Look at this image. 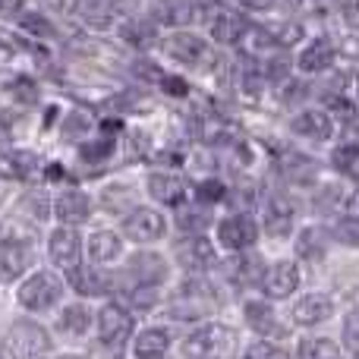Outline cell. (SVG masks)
<instances>
[{"label": "cell", "mask_w": 359, "mask_h": 359, "mask_svg": "<svg viewBox=\"0 0 359 359\" xmlns=\"http://www.w3.org/2000/svg\"><path fill=\"white\" fill-rule=\"evenodd\" d=\"M236 334L227 325H205L196 334L186 337L183 344V356L186 359H224L233 350Z\"/></svg>", "instance_id": "1"}, {"label": "cell", "mask_w": 359, "mask_h": 359, "mask_svg": "<svg viewBox=\"0 0 359 359\" xmlns=\"http://www.w3.org/2000/svg\"><path fill=\"white\" fill-rule=\"evenodd\" d=\"M6 350L13 359H41L44 353H50V334L41 325L22 318L6 331Z\"/></svg>", "instance_id": "2"}, {"label": "cell", "mask_w": 359, "mask_h": 359, "mask_svg": "<svg viewBox=\"0 0 359 359\" xmlns=\"http://www.w3.org/2000/svg\"><path fill=\"white\" fill-rule=\"evenodd\" d=\"M164 50H168L170 60L186 63V67H208L217 57L211 41H205L196 32H174V35H168L164 38Z\"/></svg>", "instance_id": "3"}, {"label": "cell", "mask_w": 359, "mask_h": 359, "mask_svg": "<svg viewBox=\"0 0 359 359\" xmlns=\"http://www.w3.org/2000/svg\"><path fill=\"white\" fill-rule=\"evenodd\" d=\"M63 297V284L50 271H35L22 287H19V303L32 312H48Z\"/></svg>", "instance_id": "4"}, {"label": "cell", "mask_w": 359, "mask_h": 359, "mask_svg": "<svg viewBox=\"0 0 359 359\" xmlns=\"http://www.w3.org/2000/svg\"><path fill=\"white\" fill-rule=\"evenodd\" d=\"M208 13V35H211V41H217V44H236V41H243V35L249 32V22H246V16L243 13H236L233 6H211V10H205Z\"/></svg>", "instance_id": "5"}, {"label": "cell", "mask_w": 359, "mask_h": 359, "mask_svg": "<svg viewBox=\"0 0 359 359\" xmlns=\"http://www.w3.org/2000/svg\"><path fill=\"white\" fill-rule=\"evenodd\" d=\"M259 240V224L249 215H230L217 224V243L230 252H243Z\"/></svg>", "instance_id": "6"}, {"label": "cell", "mask_w": 359, "mask_h": 359, "mask_svg": "<svg viewBox=\"0 0 359 359\" xmlns=\"http://www.w3.org/2000/svg\"><path fill=\"white\" fill-rule=\"evenodd\" d=\"M133 334V316L120 303H107L98 316V341L104 347H120Z\"/></svg>", "instance_id": "7"}, {"label": "cell", "mask_w": 359, "mask_h": 359, "mask_svg": "<svg viewBox=\"0 0 359 359\" xmlns=\"http://www.w3.org/2000/svg\"><path fill=\"white\" fill-rule=\"evenodd\" d=\"M177 259L183 262V268H189V271H205V268L217 265V249L208 236L192 233L177 246Z\"/></svg>", "instance_id": "8"}, {"label": "cell", "mask_w": 359, "mask_h": 359, "mask_svg": "<svg viewBox=\"0 0 359 359\" xmlns=\"http://www.w3.org/2000/svg\"><path fill=\"white\" fill-rule=\"evenodd\" d=\"M123 233L133 243H155L164 236V217L155 208H133L130 217H123Z\"/></svg>", "instance_id": "9"}, {"label": "cell", "mask_w": 359, "mask_h": 359, "mask_svg": "<svg viewBox=\"0 0 359 359\" xmlns=\"http://www.w3.org/2000/svg\"><path fill=\"white\" fill-rule=\"evenodd\" d=\"M334 316V299L328 293H306L297 306H293V325L299 328H312V325H322Z\"/></svg>", "instance_id": "10"}, {"label": "cell", "mask_w": 359, "mask_h": 359, "mask_svg": "<svg viewBox=\"0 0 359 359\" xmlns=\"http://www.w3.org/2000/svg\"><path fill=\"white\" fill-rule=\"evenodd\" d=\"M79 255H82V240L73 227H57L50 233V259L54 265H60L63 271L79 268Z\"/></svg>", "instance_id": "11"}, {"label": "cell", "mask_w": 359, "mask_h": 359, "mask_svg": "<svg viewBox=\"0 0 359 359\" xmlns=\"http://www.w3.org/2000/svg\"><path fill=\"white\" fill-rule=\"evenodd\" d=\"M126 274L133 278V284L136 287H155V284H161V280L168 278V262H164L161 255H155V252H139V255H133L130 259Z\"/></svg>", "instance_id": "12"}, {"label": "cell", "mask_w": 359, "mask_h": 359, "mask_svg": "<svg viewBox=\"0 0 359 359\" xmlns=\"http://www.w3.org/2000/svg\"><path fill=\"white\" fill-rule=\"evenodd\" d=\"M293 133L306 139H316V142H328L334 136V120H331L328 111H318V107H309V111H299L297 117L290 120Z\"/></svg>", "instance_id": "13"}, {"label": "cell", "mask_w": 359, "mask_h": 359, "mask_svg": "<svg viewBox=\"0 0 359 359\" xmlns=\"http://www.w3.org/2000/svg\"><path fill=\"white\" fill-rule=\"evenodd\" d=\"M262 287H265V297L268 299L293 297V293H297V287H299V268L293 265V262H278V265L265 274Z\"/></svg>", "instance_id": "14"}, {"label": "cell", "mask_w": 359, "mask_h": 359, "mask_svg": "<svg viewBox=\"0 0 359 359\" xmlns=\"http://www.w3.org/2000/svg\"><path fill=\"white\" fill-rule=\"evenodd\" d=\"M293 224H297V205L287 196H271L265 202V230L271 236H287L293 233Z\"/></svg>", "instance_id": "15"}, {"label": "cell", "mask_w": 359, "mask_h": 359, "mask_svg": "<svg viewBox=\"0 0 359 359\" xmlns=\"http://www.w3.org/2000/svg\"><path fill=\"white\" fill-rule=\"evenodd\" d=\"M69 10H73V16L79 19V22H86L88 29H95V32H107L117 22V13L111 10L107 0H73Z\"/></svg>", "instance_id": "16"}, {"label": "cell", "mask_w": 359, "mask_h": 359, "mask_svg": "<svg viewBox=\"0 0 359 359\" xmlns=\"http://www.w3.org/2000/svg\"><path fill=\"white\" fill-rule=\"evenodd\" d=\"M337 60V44L331 38H312L306 50L299 54V69L303 73H325Z\"/></svg>", "instance_id": "17"}, {"label": "cell", "mask_w": 359, "mask_h": 359, "mask_svg": "<svg viewBox=\"0 0 359 359\" xmlns=\"http://www.w3.org/2000/svg\"><path fill=\"white\" fill-rule=\"evenodd\" d=\"M243 312H246V318H249V328L259 331L262 337H287V328L278 322V316L268 309V303L246 299V303H243Z\"/></svg>", "instance_id": "18"}, {"label": "cell", "mask_w": 359, "mask_h": 359, "mask_svg": "<svg viewBox=\"0 0 359 359\" xmlns=\"http://www.w3.org/2000/svg\"><path fill=\"white\" fill-rule=\"evenodd\" d=\"M69 284L82 297H104V293H111L114 278L104 274L101 268H73L69 271Z\"/></svg>", "instance_id": "19"}, {"label": "cell", "mask_w": 359, "mask_h": 359, "mask_svg": "<svg viewBox=\"0 0 359 359\" xmlns=\"http://www.w3.org/2000/svg\"><path fill=\"white\" fill-rule=\"evenodd\" d=\"M88 208H92V205H88V196L82 189H63L54 202V211L63 221V227H69V224H82L88 217Z\"/></svg>", "instance_id": "20"}, {"label": "cell", "mask_w": 359, "mask_h": 359, "mask_svg": "<svg viewBox=\"0 0 359 359\" xmlns=\"http://www.w3.org/2000/svg\"><path fill=\"white\" fill-rule=\"evenodd\" d=\"M32 265V249L25 243H0V280H16Z\"/></svg>", "instance_id": "21"}, {"label": "cell", "mask_w": 359, "mask_h": 359, "mask_svg": "<svg viewBox=\"0 0 359 359\" xmlns=\"http://www.w3.org/2000/svg\"><path fill=\"white\" fill-rule=\"evenodd\" d=\"M262 265H265V262H262L259 255H255V252H246V249H243V252H236L233 259H230L227 274L236 280V284L252 287L255 280H265V274H268Z\"/></svg>", "instance_id": "22"}, {"label": "cell", "mask_w": 359, "mask_h": 359, "mask_svg": "<svg viewBox=\"0 0 359 359\" xmlns=\"http://www.w3.org/2000/svg\"><path fill=\"white\" fill-rule=\"evenodd\" d=\"M202 10V0H161L155 6V22H168V25H186L196 19V13Z\"/></svg>", "instance_id": "23"}, {"label": "cell", "mask_w": 359, "mask_h": 359, "mask_svg": "<svg viewBox=\"0 0 359 359\" xmlns=\"http://www.w3.org/2000/svg\"><path fill=\"white\" fill-rule=\"evenodd\" d=\"M149 192L161 205H183L186 198V183L174 174H151L149 177Z\"/></svg>", "instance_id": "24"}, {"label": "cell", "mask_w": 359, "mask_h": 359, "mask_svg": "<svg viewBox=\"0 0 359 359\" xmlns=\"http://www.w3.org/2000/svg\"><path fill=\"white\" fill-rule=\"evenodd\" d=\"M168 350H170V334L161 328L142 331L136 337V344H133V356L136 359H161V356H168Z\"/></svg>", "instance_id": "25"}, {"label": "cell", "mask_w": 359, "mask_h": 359, "mask_svg": "<svg viewBox=\"0 0 359 359\" xmlns=\"http://www.w3.org/2000/svg\"><path fill=\"white\" fill-rule=\"evenodd\" d=\"M278 168H280V174L290 180V183H297V186L312 183V180L318 177L316 161H312V158H306V155H299V151H287L284 161H280Z\"/></svg>", "instance_id": "26"}, {"label": "cell", "mask_w": 359, "mask_h": 359, "mask_svg": "<svg viewBox=\"0 0 359 359\" xmlns=\"http://www.w3.org/2000/svg\"><path fill=\"white\" fill-rule=\"evenodd\" d=\"M278 50V41L271 38V32L265 25H249V32L243 35V54L249 60H262V57H271Z\"/></svg>", "instance_id": "27"}, {"label": "cell", "mask_w": 359, "mask_h": 359, "mask_svg": "<svg viewBox=\"0 0 359 359\" xmlns=\"http://www.w3.org/2000/svg\"><path fill=\"white\" fill-rule=\"evenodd\" d=\"M120 35H123L130 44H136V48H149L158 35V22L151 16H139L136 13V16H130L123 25H120Z\"/></svg>", "instance_id": "28"}, {"label": "cell", "mask_w": 359, "mask_h": 359, "mask_svg": "<svg viewBox=\"0 0 359 359\" xmlns=\"http://www.w3.org/2000/svg\"><path fill=\"white\" fill-rule=\"evenodd\" d=\"M120 252H123V243H120V236L111 233V230H98V233H92V240H88V259L92 262H114Z\"/></svg>", "instance_id": "29"}, {"label": "cell", "mask_w": 359, "mask_h": 359, "mask_svg": "<svg viewBox=\"0 0 359 359\" xmlns=\"http://www.w3.org/2000/svg\"><path fill=\"white\" fill-rule=\"evenodd\" d=\"M299 359H341V347L328 337H306L299 344Z\"/></svg>", "instance_id": "30"}, {"label": "cell", "mask_w": 359, "mask_h": 359, "mask_svg": "<svg viewBox=\"0 0 359 359\" xmlns=\"http://www.w3.org/2000/svg\"><path fill=\"white\" fill-rule=\"evenodd\" d=\"M60 331L63 334H86L88 331V325H92V316H88L86 312V306H67V309H63V316H60Z\"/></svg>", "instance_id": "31"}, {"label": "cell", "mask_w": 359, "mask_h": 359, "mask_svg": "<svg viewBox=\"0 0 359 359\" xmlns=\"http://www.w3.org/2000/svg\"><path fill=\"white\" fill-rule=\"evenodd\" d=\"M331 233H334V240L344 243V246H356L359 249V217L356 215L337 217L334 227H331Z\"/></svg>", "instance_id": "32"}, {"label": "cell", "mask_w": 359, "mask_h": 359, "mask_svg": "<svg viewBox=\"0 0 359 359\" xmlns=\"http://www.w3.org/2000/svg\"><path fill=\"white\" fill-rule=\"evenodd\" d=\"M262 86H265V73L255 67H240L236 69V88H240L243 95H249V98H255V95L262 92Z\"/></svg>", "instance_id": "33"}, {"label": "cell", "mask_w": 359, "mask_h": 359, "mask_svg": "<svg viewBox=\"0 0 359 359\" xmlns=\"http://www.w3.org/2000/svg\"><path fill=\"white\" fill-rule=\"evenodd\" d=\"M265 29L271 32L278 48H290V44L303 41V25L299 22H274V25H265Z\"/></svg>", "instance_id": "34"}, {"label": "cell", "mask_w": 359, "mask_h": 359, "mask_svg": "<svg viewBox=\"0 0 359 359\" xmlns=\"http://www.w3.org/2000/svg\"><path fill=\"white\" fill-rule=\"evenodd\" d=\"M331 164H334L337 170H344V174H353L359 168V145H353V142L337 145L334 155H331Z\"/></svg>", "instance_id": "35"}, {"label": "cell", "mask_w": 359, "mask_h": 359, "mask_svg": "<svg viewBox=\"0 0 359 359\" xmlns=\"http://www.w3.org/2000/svg\"><path fill=\"white\" fill-rule=\"evenodd\" d=\"M177 227L186 230V233H189V230H192V233H198V230L208 227V215H205V211H192V208H180Z\"/></svg>", "instance_id": "36"}, {"label": "cell", "mask_w": 359, "mask_h": 359, "mask_svg": "<svg viewBox=\"0 0 359 359\" xmlns=\"http://www.w3.org/2000/svg\"><path fill=\"white\" fill-rule=\"evenodd\" d=\"M19 22H22V29L35 32L38 38H54V35H57L54 25H50V22H48V16H41V13H25V16L19 19Z\"/></svg>", "instance_id": "37"}, {"label": "cell", "mask_w": 359, "mask_h": 359, "mask_svg": "<svg viewBox=\"0 0 359 359\" xmlns=\"http://www.w3.org/2000/svg\"><path fill=\"white\" fill-rule=\"evenodd\" d=\"M196 198H202V202H208V205L224 202V198H227V186L217 183V180H202L196 189Z\"/></svg>", "instance_id": "38"}, {"label": "cell", "mask_w": 359, "mask_h": 359, "mask_svg": "<svg viewBox=\"0 0 359 359\" xmlns=\"http://www.w3.org/2000/svg\"><path fill=\"white\" fill-rule=\"evenodd\" d=\"M13 170H16L19 177H38L41 174V164H38V158L32 155V151H16V155H13Z\"/></svg>", "instance_id": "39"}, {"label": "cell", "mask_w": 359, "mask_h": 359, "mask_svg": "<svg viewBox=\"0 0 359 359\" xmlns=\"http://www.w3.org/2000/svg\"><path fill=\"white\" fill-rule=\"evenodd\" d=\"M344 347L359 356V309H353L344 318Z\"/></svg>", "instance_id": "40"}, {"label": "cell", "mask_w": 359, "mask_h": 359, "mask_svg": "<svg viewBox=\"0 0 359 359\" xmlns=\"http://www.w3.org/2000/svg\"><path fill=\"white\" fill-rule=\"evenodd\" d=\"M246 359H293V356H290V353H284L280 347H274V344L259 341V344H249Z\"/></svg>", "instance_id": "41"}, {"label": "cell", "mask_w": 359, "mask_h": 359, "mask_svg": "<svg viewBox=\"0 0 359 359\" xmlns=\"http://www.w3.org/2000/svg\"><path fill=\"white\" fill-rule=\"evenodd\" d=\"M316 236H318V230H303V236H299V255H306V259H312V262H316V259H322V243H318V249L316 246H312V243H316Z\"/></svg>", "instance_id": "42"}, {"label": "cell", "mask_w": 359, "mask_h": 359, "mask_svg": "<svg viewBox=\"0 0 359 359\" xmlns=\"http://www.w3.org/2000/svg\"><path fill=\"white\" fill-rule=\"evenodd\" d=\"M111 151H114L111 139H98V142L82 145V158H86V161H101V158H107Z\"/></svg>", "instance_id": "43"}, {"label": "cell", "mask_w": 359, "mask_h": 359, "mask_svg": "<svg viewBox=\"0 0 359 359\" xmlns=\"http://www.w3.org/2000/svg\"><path fill=\"white\" fill-rule=\"evenodd\" d=\"M161 86H164V92L174 95V98H186V95H189V82L180 79V76H164Z\"/></svg>", "instance_id": "44"}, {"label": "cell", "mask_w": 359, "mask_h": 359, "mask_svg": "<svg viewBox=\"0 0 359 359\" xmlns=\"http://www.w3.org/2000/svg\"><path fill=\"white\" fill-rule=\"evenodd\" d=\"M13 95H16L19 101H25V104H35L38 101V95H35V86H32L29 79H19V82H13Z\"/></svg>", "instance_id": "45"}, {"label": "cell", "mask_w": 359, "mask_h": 359, "mask_svg": "<svg viewBox=\"0 0 359 359\" xmlns=\"http://www.w3.org/2000/svg\"><path fill=\"white\" fill-rule=\"evenodd\" d=\"M306 92H309V88H306L303 82H287L284 92H280V101H284V104H290V101H303Z\"/></svg>", "instance_id": "46"}, {"label": "cell", "mask_w": 359, "mask_h": 359, "mask_svg": "<svg viewBox=\"0 0 359 359\" xmlns=\"http://www.w3.org/2000/svg\"><path fill=\"white\" fill-rule=\"evenodd\" d=\"M107 4L117 16H136L139 13V0H107Z\"/></svg>", "instance_id": "47"}, {"label": "cell", "mask_w": 359, "mask_h": 359, "mask_svg": "<svg viewBox=\"0 0 359 359\" xmlns=\"http://www.w3.org/2000/svg\"><path fill=\"white\" fill-rule=\"evenodd\" d=\"M350 0H312L316 13H344Z\"/></svg>", "instance_id": "48"}, {"label": "cell", "mask_w": 359, "mask_h": 359, "mask_svg": "<svg viewBox=\"0 0 359 359\" xmlns=\"http://www.w3.org/2000/svg\"><path fill=\"white\" fill-rule=\"evenodd\" d=\"M341 16H344V22H347L350 29H356V32H359V0H350L347 10H344Z\"/></svg>", "instance_id": "49"}, {"label": "cell", "mask_w": 359, "mask_h": 359, "mask_svg": "<svg viewBox=\"0 0 359 359\" xmlns=\"http://www.w3.org/2000/svg\"><path fill=\"white\" fill-rule=\"evenodd\" d=\"M240 6L252 13H268L271 6H278V0H240Z\"/></svg>", "instance_id": "50"}, {"label": "cell", "mask_w": 359, "mask_h": 359, "mask_svg": "<svg viewBox=\"0 0 359 359\" xmlns=\"http://www.w3.org/2000/svg\"><path fill=\"white\" fill-rule=\"evenodd\" d=\"M337 54L350 57V60H359V38H344V44L337 48Z\"/></svg>", "instance_id": "51"}, {"label": "cell", "mask_w": 359, "mask_h": 359, "mask_svg": "<svg viewBox=\"0 0 359 359\" xmlns=\"http://www.w3.org/2000/svg\"><path fill=\"white\" fill-rule=\"evenodd\" d=\"M25 0H0V16H16V13H22Z\"/></svg>", "instance_id": "52"}, {"label": "cell", "mask_w": 359, "mask_h": 359, "mask_svg": "<svg viewBox=\"0 0 359 359\" xmlns=\"http://www.w3.org/2000/svg\"><path fill=\"white\" fill-rule=\"evenodd\" d=\"M0 359H4V356H0Z\"/></svg>", "instance_id": "53"}]
</instances>
